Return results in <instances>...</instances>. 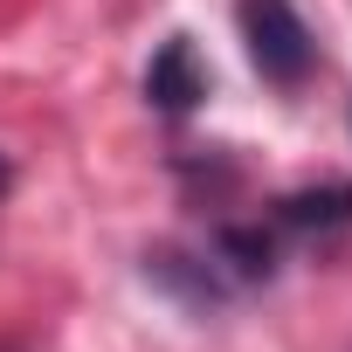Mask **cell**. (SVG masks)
<instances>
[{
  "label": "cell",
  "instance_id": "4",
  "mask_svg": "<svg viewBox=\"0 0 352 352\" xmlns=\"http://www.w3.org/2000/svg\"><path fill=\"white\" fill-rule=\"evenodd\" d=\"M283 221H290V228H338V221H352V187L290 194V201H283Z\"/></svg>",
  "mask_w": 352,
  "mask_h": 352
},
{
  "label": "cell",
  "instance_id": "3",
  "mask_svg": "<svg viewBox=\"0 0 352 352\" xmlns=\"http://www.w3.org/2000/svg\"><path fill=\"white\" fill-rule=\"evenodd\" d=\"M145 270H152L159 283H173L187 304H221V283H214V270H208V263H187V256L159 249V256H145Z\"/></svg>",
  "mask_w": 352,
  "mask_h": 352
},
{
  "label": "cell",
  "instance_id": "2",
  "mask_svg": "<svg viewBox=\"0 0 352 352\" xmlns=\"http://www.w3.org/2000/svg\"><path fill=\"white\" fill-rule=\"evenodd\" d=\"M145 97L159 104V111H194L201 97H208V76H201V63H194V42L187 35H173L159 56H152V69H145Z\"/></svg>",
  "mask_w": 352,
  "mask_h": 352
},
{
  "label": "cell",
  "instance_id": "6",
  "mask_svg": "<svg viewBox=\"0 0 352 352\" xmlns=\"http://www.w3.org/2000/svg\"><path fill=\"white\" fill-rule=\"evenodd\" d=\"M0 187H8V159H0Z\"/></svg>",
  "mask_w": 352,
  "mask_h": 352
},
{
  "label": "cell",
  "instance_id": "1",
  "mask_svg": "<svg viewBox=\"0 0 352 352\" xmlns=\"http://www.w3.org/2000/svg\"><path fill=\"white\" fill-rule=\"evenodd\" d=\"M235 21H242V42H249V63L263 69V83L297 90V83L311 76L318 42H311V28L297 21V8H290V0H242V8H235Z\"/></svg>",
  "mask_w": 352,
  "mask_h": 352
},
{
  "label": "cell",
  "instance_id": "5",
  "mask_svg": "<svg viewBox=\"0 0 352 352\" xmlns=\"http://www.w3.org/2000/svg\"><path fill=\"white\" fill-rule=\"evenodd\" d=\"M221 249L235 256V270H242V276H270V242H263L256 228H228V235H221Z\"/></svg>",
  "mask_w": 352,
  "mask_h": 352
}]
</instances>
